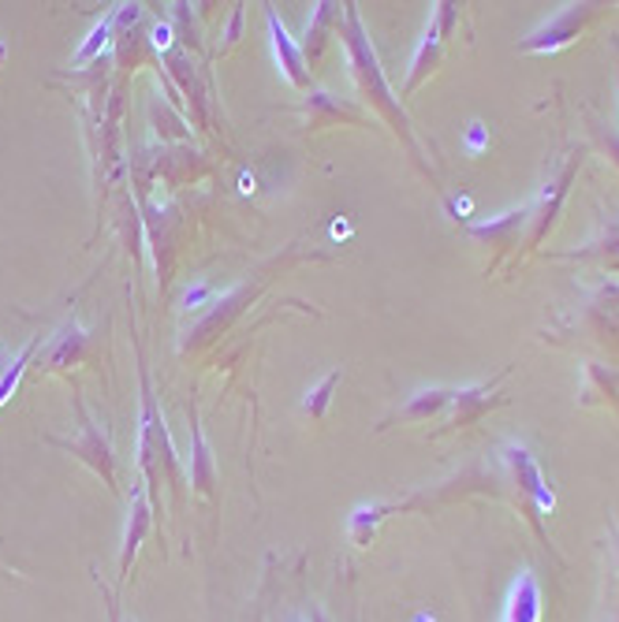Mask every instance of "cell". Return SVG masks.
I'll return each mask as SVG.
<instances>
[{"instance_id": "1", "label": "cell", "mask_w": 619, "mask_h": 622, "mask_svg": "<svg viewBox=\"0 0 619 622\" xmlns=\"http://www.w3.org/2000/svg\"><path fill=\"white\" fill-rule=\"evenodd\" d=\"M340 41H344V49H347V63H351V79H355L358 86V93L362 98L370 101V109L384 116L389 120V127L403 138V146H407V154L419 160L422 171H430V165H425V157H422V149L419 142H414V131H411V120H407V112H403V105L400 98L392 93V86L384 82V71H381V60H377V49H373V41L366 34V27H362V19H358V4H344V19H340Z\"/></svg>"}, {"instance_id": "2", "label": "cell", "mask_w": 619, "mask_h": 622, "mask_svg": "<svg viewBox=\"0 0 619 622\" xmlns=\"http://www.w3.org/2000/svg\"><path fill=\"white\" fill-rule=\"evenodd\" d=\"M138 384H143V428H138V466L146 474V492L149 503H154V514L161 511V477H168L176 500H184V474H179V458H176V444L168 436V425L161 411H157V395L154 384H149V369L146 358L138 351Z\"/></svg>"}, {"instance_id": "3", "label": "cell", "mask_w": 619, "mask_h": 622, "mask_svg": "<svg viewBox=\"0 0 619 622\" xmlns=\"http://www.w3.org/2000/svg\"><path fill=\"white\" fill-rule=\"evenodd\" d=\"M75 414H79V433L75 436H46V444L60 447L71 458H79L82 466H90L105 485H109L112 496H120V481H116V455H112V440L101 428L98 417L90 414V406L82 403V392L75 388Z\"/></svg>"}, {"instance_id": "4", "label": "cell", "mask_w": 619, "mask_h": 622, "mask_svg": "<svg viewBox=\"0 0 619 622\" xmlns=\"http://www.w3.org/2000/svg\"><path fill=\"white\" fill-rule=\"evenodd\" d=\"M500 458H504V466L511 474V485L519 488V496L527 500V507L533 511L530 519L549 514L557 507V492H552L546 470H541L538 455H533L522 440H504V444H500Z\"/></svg>"}, {"instance_id": "5", "label": "cell", "mask_w": 619, "mask_h": 622, "mask_svg": "<svg viewBox=\"0 0 619 622\" xmlns=\"http://www.w3.org/2000/svg\"><path fill=\"white\" fill-rule=\"evenodd\" d=\"M608 8H612V4H590V0L563 4L560 12L549 19V23H541L530 38L519 41V52H560V49H568L597 16L608 12Z\"/></svg>"}, {"instance_id": "6", "label": "cell", "mask_w": 619, "mask_h": 622, "mask_svg": "<svg viewBox=\"0 0 619 622\" xmlns=\"http://www.w3.org/2000/svg\"><path fill=\"white\" fill-rule=\"evenodd\" d=\"M455 23H459L455 4H433V16H430V23H425V34L419 41V49H414L411 75H407V82H403V98H411V93L419 90V86L430 79L436 68H441L444 46H448V38L455 34Z\"/></svg>"}, {"instance_id": "7", "label": "cell", "mask_w": 619, "mask_h": 622, "mask_svg": "<svg viewBox=\"0 0 619 622\" xmlns=\"http://www.w3.org/2000/svg\"><path fill=\"white\" fill-rule=\"evenodd\" d=\"M579 165H582V154H571L568 160H560L552 168V176L546 179V187H541V195L530 201V250L546 243V235L557 228L563 198H568L574 176H579Z\"/></svg>"}, {"instance_id": "8", "label": "cell", "mask_w": 619, "mask_h": 622, "mask_svg": "<svg viewBox=\"0 0 619 622\" xmlns=\"http://www.w3.org/2000/svg\"><path fill=\"white\" fill-rule=\"evenodd\" d=\"M508 373H511V369H504V373H500V377H493V381L471 384V388H455L452 406H448V411H444V425L436 428V436H441V433H452V428H466V425H474L485 411H493V406L508 403L504 395H493V388L508 377Z\"/></svg>"}, {"instance_id": "9", "label": "cell", "mask_w": 619, "mask_h": 622, "mask_svg": "<svg viewBox=\"0 0 619 622\" xmlns=\"http://www.w3.org/2000/svg\"><path fill=\"white\" fill-rule=\"evenodd\" d=\"M90 358V336L82 332L79 325V317H68L60 325L57 336H49L46 347L38 351V358H35V366L41 373H57V369H71V366H79V362H87Z\"/></svg>"}, {"instance_id": "10", "label": "cell", "mask_w": 619, "mask_h": 622, "mask_svg": "<svg viewBox=\"0 0 619 622\" xmlns=\"http://www.w3.org/2000/svg\"><path fill=\"white\" fill-rule=\"evenodd\" d=\"M154 530V503H149L146 485H135L131 503H127V525H124V549H120V585L127 582L135 566V555L143 549V541Z\"/></svg>"}, {"instance_id": "11", "label": "cell", "mask_w": 619, "mask_h": 622, "mask_svg": "<svg viewBox=\"0 0 619 622\" xmlns=\"http://www.w3.org/2000/svg\"><path fill=\"white\" fill-rule=\"evenodd\" d=\"M265 19H269L273 52H276V63H281L284 79L292 82L295 90H314V75H310V68H306L303 49H298V41L287 34V27L281 23V16H276L273 4H265Z\"/></svg>"}, {"instance_id": "12", "label": "cell", "mask_w": 619, "mask_h": 622, "mask_svg": "<svg viewBox=\"0 0 619 622\" xmlns=\"http://www.w3.org/2000/svg\"><path fill=\"white\" fill-rule=\"evenodd\" d=\"M340 19H344V4H328V0L314 4V12H310V19H306L303 38H298V49H303L306 68L325 57L328 38H333V30L340 27Z\"/></svg>"}, {"instance_id": "13", "label": "cell", "mask_w": 619, "mask_h": 622, "mask_svg": "<svg viewBox=\"0 0 619 622\" xmlns=\"http://www.w3.org/2000/svg\"><path fill=\"white\" fill-rule=\"evenodd\" d=\"M187 417H190V488H195L198 496H213L217 485H220L217 463H213V452L206 444V433H202L195 406H187Z\"/></svg>"}, {"instance_id": "14", "label": "cell", "mask_w": 619, "mask_h": 622, "mask_svg": "<svg viewBox=\"0 0 619 622\" xmlns=\"http://www.w3.org/2000/svg\"><path fill=\"white\" fill-rule=\"evenodd\" d=\"M500 622H541V585L530 571H519V577L511 582Z\"/></svg>"}, {"instance_id": "15", "label": "cell", "mask_w": 619, "mask_h": 622, "mask_svg": "<svg viewBox=\"0 0 619 622\" xmlns=\"http://www.w3.org/2000/svg\"><path fill=\"white\" fill-rule=\"evenodd\" d=\"M522 224H530V206L511 209V213H504V217H497V220L471 224V235H474V239H485L489 246H497V254H508L511 246L519 243Z\"/></svg>"}, {"instance_id": "16", "label": "cell", "mask_w": 619, "mask_h": 622, "mask_svg": "<svg viewBox=\"0 0 619 622\" xmlns=\"http://www.w3.org/2000/svg\"><path fill=\"white\" fill-rule=\"evenodd\" d=\"M452 395H455V388H422V392H414L411 399L396 411V417H389L384 425H392V422H430V417H444V411L452 406Z\"/></svg>"}, {"instance_id": "17", "label": "cell", "mask_w": 619, "mask_h": 622, "mask_svg": "<svg viewBox=\"0 0 619 622\" xmlns=\"http://www.w3.org/2000/svg\"><path fill=\"white\" fill-rule=\"evenodd\" d=\"M310 127H333V124H362V112L355 105H340L333 93L310 90V101L303 105Z\"/></svg>"}, {"instance_id": "18", "label": "cell", "mask_w": 619, "mask_h": 622, "mask_svg": "<svg viewBox=\"0 0 619 622\" xmlns=\"http://www.w3.org/2000/svg\"><path fill=\"white\" fill-rule=\"evenodd\" d=\"M608 403L619 414V369H608L601 362H586V388H582V406Z\"/></svg>"}, {"instance_id": "19", "label": "cell", "mask_w": 619, "mask_h": 622, "mask_svg": "<svg viewBox=\"0 0 619 622\" xmlns=\"http://www.w3.org/2000/svg\"><path fill=\"white\" fill-rule=\"evenodd\" d=\"M344 381V369H328L322 381L314 384L306 395H303V414L310 417L314 425H322L325 422V414H328V403H333V392H336V384Z\"/></svg>"}, {"instance_id": "20", "label": "cell", "mask_w": 619, "mask_h": 622, "mask_svg": "<svg viewBox=\"0 0 619 622\" xmlns=\"http://www.w3.org/2000/svg\"><path fill=\"white\" fill-rule=\"evenodd\" d=\"M38 351H41V336H35V339H30L27 347L19 351L16 358H12V366H8V373H4V377H0V406H4V403H8V399H12V395H16L19 381H23V373H27L30 366H35Z\"/></svg>"}, {"instance_id": "21", "label": "cell", "mask_w": 619, "mask_h": 622, "mask_svg": "<svg viewBox=\"0 0 619 622\" xmlns=\"http://www.w3.org/2000/svg\"><path fill=\"white\" fill-rule=\"evenodd\" d=\"M149 124H154V131L161 138H190L184 116H176L165 101H157V98L149 101Z\"/></svg>"}, {"instance_id": "22", "label": "cell", "mask_w": 619, "mask_h": 622, "mask_svg": "<svg viewBox=\"0 0 619 622\" xmlns=\"http://www.w3.org/2000/svg\"><path fill=\"white\" fill-rule=\"evenodd\" d=\"M389 511H392V503H370V507H358L351 514V537H355V544H370L373 530H377V522Z\"/></svg>"}, {"instance_id": "23", "label": "cell", "mask_w": 619, "mask_h": 622, "mask_svg": "<svg viewBox=\"0 0 619 622\" xmlns=\"http://www.w3.org/2000/svg\"><path fill=\"white\" fill-rule=\"evenodd\" d=\"M116 34L112 30V16H105L98 27L90 30V38H87V46H82L79 52H75V60H71V68H82V63H90L94 57H101V49L109 46V38Z\"/></svg>"}, {"instance_id": "24", "label": "cell", "mask_w": 619, "mask_h": 622, "mask_svg": "<svg viewBox=\"0 0 619 622\" xmlns=\"http://www.w3.org/2000/svg\"><path fill=\"white\" fill-rule=\"evenodd\" d=\"M593 135L601 138V146L608 149V157H612L616 165H619V135H616V127H608V124H593Z\"/></svg>"}, {"instance_id": "25", "label": "cell", "mask_w": 619, "mask_h": 622, "mask_svg": "<svg viewBox=\"0 0 619 622\" xmlns=\"http://www.w3.org/2000/svg\"><path fill=\"white\" fill-rule=\"evenodd\" d=\"M239 30H243V4H236V12H232V23H228V38H224V46H220V57L228 52L232 46L239 41Z\"/></svg>"}, {"instance_id": "26", "label": "cell", "mask_w": 619, "mask_h": 622, "mask_svg": "<svg viewBox=\"0 0 619 622\" xmlns=\"http://www.w3.org/2000/svg\"><path fill=\"white\" fill-rule=\"evenodd\" d=\"M94 582H98V589H101V600H105V608H109V622H124V619H120V600L112 596V589H109V585H101V577H94Z\"/></svg>"}, {"instance_id": "27", "label": "cell", "mask_w": 619, "mask_h": 622, "mask_svg": "<svg viewBox=\"0 0 619 622\" xmlns=\"http://www.w3.org/2000/svg\"><path fill=\"white\" fill-rule=\"evenodd\" d=\"M466 146L474 149V154H482V149L489 146V135L482 124H471V131H466Z\"/></svg>"}, {"instance_id": "28", "label": "cell", "mask_w": 619, "mask_h": 622, "mask_svg": "<svg viewBox=\"0 0 619 622\" xmlns=\"http://www.w3.org/2000/svg\"><path fill=\"white\" fill-rule=\"evenodd\" d=\"M154 41H157V46H168V41H173V27H168V23H161V27H154Z\"/></svg>"}, {"instance_id": "29", "label": "cell", "mask_w": 619, "mask_h": 622, "mask_svg": "<svg viewBox=\"0 0 619 622\" xmlns=\"http://www.w3.org/2000/svg\"><path fill=\"white\" fill-rule=\"evenodd\" d=\"M202 298H206V287H195V292H187V298H184V303H187V306H198Z\"/></svg>"}, {"instance_id": "30", "label": "cell", "mask_w": 619, "mask_h": 622, "mask_svg": "<svg viewBox=\"0 0 619 622\" xmlns=\"http://www.w3.org/2000/svg\"><path fill=\"white\" fill-rule=\"evenodd\" d=\"M8 366H12V354H8L4 347H0V377L8 373Z\"/></svg>"}, {"instance_id": "31", "label": "cell", "mask_w": 619, "mask_h": 622, "mask_svg": "<svg viewBox=\"0 0 619 622\" xmlns=\"http://www.w3.org/2000/svg\"><path fill=\"white\" fill-rule=\"evenodd\" d=\"M4 60H8V46L0 41V68H4Z\"/></svg>"}, {"instance_id": "32", "label": "cell", "mask_w": 619, "mask_h": 622, "mask_svg": "<svg viewBox=\"0 0 619 622\" xmlns=\"http://www.w3.org/2000/svg\"><path fill=\"white\" fill-rule=\"evenodd\" d=\"M616 57H619V46H616Z\"/></svg>"}, {"instance_id": "33", "label": "cell", "mask_w": 619, "mask_h": 622, "mask_svg": "<svg viewBox=\"0 0 619 622\" xmlns=\"http://www.w3.org/2000/svg\"><path fill=\"white\" fill-rule=\"evenodd\" d=\"M616 549H619V544H616Z\"/></svg>"}, {"instance_id": "34", "label": "cell", "mask_w": 619, "mask_h": 622, "mask_svg": "<svg viewBox=\"0 0 619 622\" xmlns=\"http://www.w3.org/2000/svg\"><path fill=\"white\" fill-rule=\"evenodd\" d=\"M616 622H619V619H616Z\"/></svg>"}]
</instances>
